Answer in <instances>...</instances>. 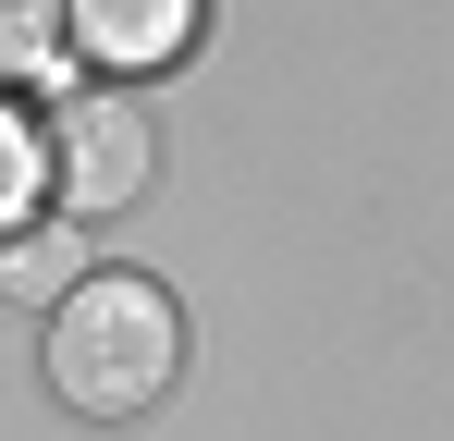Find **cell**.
<instances>
[{"label":"cell","instance_id":"obj_1","mask_svg":"<svg viewBox=\"0 0 454 441\" xmlns=\"http://www.w3.org/2000/svg\"><path fill=\"white\" fill-rule=\"evenodd\" d=\"M184 368V306L148 270H86L74 294H50V392L74 417H136L172 392Z\"/></svg>","mask_w":454,"mask_h":441},{"label":"cell","instance_id":"obj_2","mask_svg":"<svg viewBox=\"0 0 454 441\" xmlns=\"http://www.w3.org/2000/svg\"><path fill=\"white\" fill-rule=\"evenodd\" d=\"M37 172H50V197L74 220H111L136 209L160 184V123L148 98H123V86H74L62 111H50V135H37Z\"/></svg>","mask_w":454,"mask_h":441},{"label":"cell","instance_id":"obj_3","mask_svg":"<svg viewBox=\"0 0 454 441\" xmlns=\"http://www.w3.org/2000/svg\"><path fill=\"white\" fill-rule=\"evenodd\" d=\"M62 37L98 74H160V62H184L197 0H62Z\"/></svg>","mask_w":454,"mask_h":441},{"label":"cell","instance_id":"obj_4","mask_svg":"<svg viewBox=\"0 0 454 441\" xmlns=\"http://www.w3.org/2000/svg\"><path fill=\"white\" fill-rule=\"evenodd\" d=\"M50 50H62V0H0V86L50 74Z\"/></svg>","mask_w":454,"mask_h":441},{"label":"cell","instance_id":"obj_5","mask_svg":"<svg viewBox=\"0 0 454 441\" xmlns=\"http://www.w3.org/2000/svg\"><path fill=\"white\" fill-rule=\"evenodd\" d=\"M37 197H50V172H37V123H25V111L0 98V233L37 209Z\"/></svg>","mask_w":454,"mask_h":441},{"label":"cell","instance_id":"obj_6","mask_svg":"<svg viewBox=\"0 0 454 441\" xmlns=\"http://www.w3.org/2000/svg\"><path fill=\"white\" fill-rule=\"evenodd\" d=\"M0 270H12V294H74V245H62V233H25Z\"/></svg>","mask_w":454,"mask_h":441}]
</instances>
